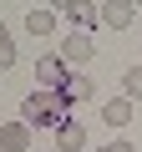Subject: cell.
Returning a JSON list of instances; mask_svg holds the SVG:
<instances>
[{"instance_id":"cell-8","label":"cell","mask_w":142,"mask_h":152,"mask_svg":"<svg viewBox=\"0 0 142 152\" xmlns=\"http://www.w3.org/2000/svg\"><path fill=\"white\" fill-rule=\"evenodd\" d=\"M102 122H107L112 132H122V127L132 122V102H127V96H112V102L102 107Z\"/></svg>"},{"instance_id":"cell-11","label":"cell","mask_w":142,"mask_h":152,"mask_svg":"<svg viewBox=\"0 0 142 152\" xmlns=\"http://www.w3.org/2000/svg\"><path fill=\"white\" fill-rule=\"evenodd\" d=\"M122 96L132 102V96H142V66H132L127 76H122Z\"/></svg>"},{"instance_id":"cell-2","label":"cell","mask_w":142,"mask_h":152,"mask_svg":"<svg viewBox=\"0 0 142 152\" xmlns=\"http://www.w3.org/2000/svg\"><path fill=\"white\" fill-rule=\"evenodd\" d=\"M71 76H76V71L61 61V51L36 61V86H41V91H66V86H71Z\"/></svg>"},{"instance_id":"cell-14","label":"cell","mask_w":142,"mask_h":152,"mask_svg":"<svg viewBox=\"0 0 142 152\" xmlns=\"http://www.w3.org/2000/svg\"><path fill=\"white\" fill-rule=\"evenodd\" d=\"M137 10H142V5H137Z\"/></svg>"},{"instance_id":"cell-10","label":"cell","mask_w":142,"mask_h":152,"mask_svg":"<svg viewBox=\"0 0 142 152\" xmlns=\"http://www.w3.org/2000/svg\"><path fill=\"white\" fill-rule=\"evenodd\" d=\"M81 142H86V127H81L76 117H71V122L56 132V147H61V152H81Z\"/></svg>"},{"instance_id":"cell-7","label":"cell","mask_w":142,"mask_h":152,"mask_svg":"<svg viewBox=\"0 0 142 152\" xmlns=\"http://www.w3.org/2000/svg\"><path fill=\"white\" fill-rule=\"evenodd\" d=\"M26 31H31L36 41H46V36L56 31V10H46V5H31V10H26Z\"/></svg>"},{"instance_id":"cell-12","label":"cell","mask_w":142,"mask_h":152,"mask_svg":"<svg viewBox=\"0 0 142 152\" xmlns=\"http://www.w3.org/2000/svg\"><path fill=\"white\" fill-rule=\"evenodd\" d=\"M15 66V46H10V31L0 26V71H10Z\"/></svg>"},{"instance_id":"cell-6","label":"cell","mask_w":142,"mask_h":152,"mask_svg":"<svg viewBox=\"0 0 142 152\" xmlns=\"http://www.w3.org/2000/svg\"><path fill=\"white\" fill-rule=\"evenodd\" d=\"M0 152H31V127H26L20 117L0 127Z\"/></svg>"},{"instance_id":"cell-3","label":"cell","mask_w":142,"mask_h":152,"mask_svg":"<svg viewBox=\"0 0 142 152\" xmlns=\"http://www.w3.org/2000/svg\"><path fill=\"white\" fill-rule=\"evenodd\" d=\"M56 15H66V20H71V31H86V36L102 26V10H97V5H86V0H61Z\"/></svg>"},{"instance_id":"cell-9","label":"cell","mask_w":142,"mask_h":152,"mask_svg":"<svg viewBox=\"0 0 142 152\" xmlns=\"http://www.w3.org/2000/svg\"><path fill=\"white\" fill-rule=\"evenodd\" d=\"M97 96V81H91V76H71V86H66V107H81V102H91Z\"/></svg>"},{"instance_id":"cell-13","label":"cell","mask_w":142,"mask_h":152,"mask_svg":"<svg viewBox=\"0 0 142 152\" xmlns=\"http://www.w3.org/2000/svg\"><path fill=\"white\" fill-rule=\"evenodd\" d=\"M97 152H132V142H127V137H112V142H107V147H97Z\"/></svg>"},{"instance_id":"cell-1","label":"cell","mask_w":142,"mask_h":152,"mask_svg":"<svg viewBox=\"0 0 142 152\" xmlns=\"http://www.w3.org/2000/svg\"><path fill=\"white\" fill-rule=\"evenodd\" d=\"M20 122L31 132H61L71 122V107H66V91H41L31 86V96L20 102Z\"/></svg>"},{"instance_id":"cell-4","label":"cell","mask_w":142,"mask_h":152,"mask_svg":"<svg viewBox=\"0 0 142 152\" xmlns=\"http://www.w3.org/2000/svg\"><path fill=\"white\" fill-rule=\"evenodd\" d=\"M91 56H97V46H91V36H86V31H71V36L61 41V61H66L71 71H76V66H86Z\"/></svg>"},{"instance_id":"cell-5","label":"cell","mask_w":142,"mask_h":152,"mask_svg":"<svg viewBox=\"0 0 142 152\" xmlns=\"http://www.w3.org/2000/svg\"><path fill=\"white\" fill-rule=\"evenodd\" d=\"M97 10H102V26H112V31H127L137 20V5H132V0H107V5H97Z\"/></svg>"}]
</instances>
